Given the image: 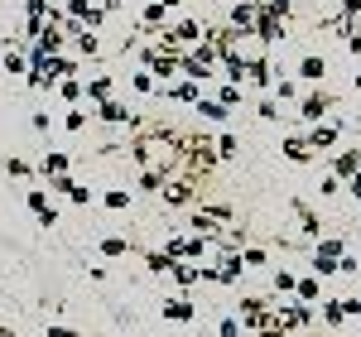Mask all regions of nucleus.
<instances>
[{
	"instance_id": "nucleus-48",
	"label": "nucleus",
	"mask_w": 361,
	"mask_h": 337,
	"mask_svg": "<svg viewBox=\"0 0 361 337\" xmlns=\"http://www.w3.org/2000/svg\"><path fill=\"white\" fill-rule=\"evenodd\" d=\"M49 337H82V333H73V328H63V323H49Z\"/></svg>"
},
{
	"instance_id": "nucleus-27",
	"label": "nucleus",
	"mask_w": 361,
	"mask_h": 337,
	"mask_svg": "<svg viewBox=\"0 0 361 337\" xmlns=\"http://www.w3.org/2000/svg\"><path fill=\"white\" fill-rule=\"evenodd\" d=\"M323 323H328V328H342V323H347V313H342V299H328V304H323Z\"/></svg>"
},
{
	"instance_id": "nucleus-17",
	"label": "nucleus",
	"mask_w": 361,
	"mask_h": 337,
	"mask_svg": "<svg viewBox=\"0 0 361 337\" xmlns=\"http://www.w3.org/2000/svg\"><path fill=\"white\" fill-rule=\"evenodd\" d=\"M255 15H260V5H231V29H246L250 34V25H255Z\"/></svg>"
},
{
	"instance_id": "nucleus-14",
	"label": "nucleus",
	"mask_w": 361,
	"mask_h": 337,
	"mask_svg": "<svg viewBox=\"0 0 361 337\" xmlns=\"http://www.w3.org/2000/svg\"><path fill=\"white\" fill-rule=\"evenodd\" d=\"M164 97H173V102H183V106H193L197 97H202V87H197V82H188V78H183V82L164 87Z\"/></svg>"
},
{
	"instance_id": "nucleus-29",
	"label": "nucleus",
	"mask_w": 361,
	"mask_h": 337,
	"mask_svg": "<svg viewBox=\"0 0 361 337\" xmlns=\"http://www.w3.org/2000/svg\"><path fill=\"white\" fill-rule=\"evenodd\" d=\"M87 97L92 102H111V78H92L87 82Z\"/></svg>"
},
{
	"instance_id": "nucleus-49",
	"label": "nucleus",
	"mask_w": 361,
	"mask_h": 337,
	"mask_svg": "<svg viewBox=\"0 0 361 337\" xmlns=\"http://www.w3.org/2000/svg\"><path fill=\"white\" fill-rule=\"evenodd\" d=\"M347 188H352V193H357V202H361V168L352 173V178H347Z\"/></svg>"
},
{
	"instance_id": "nucleus-40",
	"label": "nucleus",
	"mask_w": 361,
	"mask_h": 337,
	"mask_svg": "<svg viewBox=\"0 0 361 337\" xmlns=\"http://www.w3.org/2000/svg\"><path fill=\"white\" fill-rule=\"evenodd\" d=\"M130 87H135V92H154V78H149V73H135Z\"/></svg>"
},
{
	"instance_id": "nucleus-30",
	"label": "nucleus",
	"mask_w": 361,
	"mask_h": 337,
	"mask_svg": "<svg viewBox=\"0 0 361 337\" xmlns=\"http://www.w3.org/2000/svg\"><path fill=\"white\" fill-rule=\"evenodd\" d=\"M102 202H106L111 212H126V207H130V193H126V188H111V193L102 197Z\"/></svg>"
},
{
	"instance_id": "nucleus-41",
	"label": "nucleus",
	"mask_w": 361,
	"mask_h": 337,
	"mask_svg": "<svg viewBox=\"0 0 361 337\" xmlns=\"http://www.w3.org/2000/svg\"><path fill=\"white\" fill-rule=\"evenodd\" d=\"M68 197H73L78 207H87V202H92V188H78V183H73V188H68Z\"/></svg>"
},
{
	"instance_id": "nucleus-52",
	"label": "nucleus",
	"mask_w": 361,
	"mask_h": 337,
	"mask_svg": "<svg viewBox=\"0 0 361 337\" xmlns=\"http://www.w3.org/2000/svg\"><path fill=\"white\" fill-rule=\"evenodd\" d=\"M289 337H308V333H289Z\"/></svg>"
},
{
	"instance_id": "nucleus-44",
	"label": "nucleus",
	"mask_w": 361,
	"mask_h": 337,
	"mask_svg": "<svg viewBox=\"0 0 361 337\" xmlns=\"http://www.w3.org/2000/svg\"><path fill=\"white\" fill-rule=\"evenodd\" d=\"M318 193H342V178H333V173H328V178L318 183Z\"/></svg>"
},
{
	"instance_id": "nucleus-18",
	"label": "nucleus",
	"mask_w": 361,
	"mask_h": 337,
	"mask_svg": "<svg viewBox=\"0 0 361 337\" xmlns=\"http://www.w3.org/2000/svg\"><path fill=\"white\" fill-rule=\"evenodd\" d=\"M323 73H328V63H323V58H318V54L299 58V78H304V82H318Z\"/></svg>"
},
{
	"instance_id": "nucleus-25",
	"label": "nucleus",
	"mask_w": 361,
	"mask_h": 337,
	"mask_svg": "<svg viewBox=\"0 0 361 337\" xmlns=\"http://www.w3.org/2000/svg\"><path fill=\"white\" fill-rule=\"evenodd\" d=\"M212 149H217V159H236V154H241V140L226 130V135H217V145H212Z\"/></svg>"
},
{
	"instance_id": "nucleus-19",
	"label": "nucleus",
	"mask_w": 361,
	"mask_h": 337,
	"mask_svg": "<svg viewBox=\"0 0 361 337\" xmlns=\"http://www.w3.org/2000/svg\"><path fill=\"white\" fill-rule=\"evenodd\" d=\"M246 78L255 87H270V58H246Z\"/></svg>"
},
{
	"instance_id": "nucleus-8",
	"label": "nucleus",
	"mask_w": 361,
	"mask_h": 337,
	"mask_svg": "<svg viewBox=\"0 0 361 337\" xmlns=\"http://www.w3.org/2000/svg\"><path fill=\"white\" fill-rule=\"evenodd\" d=\"M328 111H333V97H328V92H313V97H304V102H299V116H304L308 125H318Z\"/></svg>"
},
{
	"instance_id": "nucleus-10",
	"label": "nucleus",
	"mask_w": 361,
	"mask_h": 337,
	"mask_svg": "<svg viewBox=\"0 0 361 337\" xmlns=\"http://www.w3.org/2000/svg\"><path fill=\"white\" fill-rule=\"evenodd\" d=\"M279 154H284L289 164H313V149L304 145V135H284V145H279Z\"/></svg>"
},
{
	"instance_id": "nucleus-32",
	"label": "nucleus",
	"mask_w": 361,
	"mask_h": 337,
	"mask_svg": "<svg viewBox=\"0 0 361 337\" xmlns=\"http://www.w3.org/2000/svg\"><path fill=\"white\" fill-rule=\"evenodd\" d=\"M140 188H145V193H159V188H164V173L145 168V173H140Z\"/></svg>"
},
{
	"instance_id": "nucleus-34",
	"label": "nucleus",
	"mask_w": 361,
	"mask_h": 337,
	"mask_svg": "<svg viewBox=\"0 0 361 337\" xmlns=\"http://www.w3.org/2000/svg\"><path fill=\"white\" fill-rule=\"evenodd\" d=\"M78 49H82L87 58H97V54H102V44H97V34H87V29L78 34Z\"/></svg>"
},
{
	"instance_id": "nucleus-7",
	"label": "nucleus",
	"mask_w": 361,
	"mask_h": 337,
	"mask_svg": "<svg viewBox=\"0 0 361 337\" xmlns=\"http://www.w3.org/2000/svg\"><path fill=\"white\" fill-rule=\"evenodd\" d=\"M25 202H29V212L39 217V226H58V212H54V202H49V193H44V188H29Z\"/></svg>"
},
{
	"instance_id": "nucleus-4",
	"label": "nucleus",
	"mask_w": 361,
	"mask_h": 337,
	"mask_svg": "<svg viewBox=\"0 0 361 337\" xmlns=\"http://www.w3.org/2000/svg\"><path fill=\"white\" fill-rule=\"evenodd\" d=\"M193 44H202V25L197 20H178L164 34V49H193Z\"/></svg>"
},
{
	"instance_id": "nucleus-42",
	"label": "nucleus",
	"mask_w": 361,
	"mask_h": 337,
	"mask_svg": "<svg viewBox=\"0 0 361 337\" xmlns=\"http://www.w3.org/2000/svg\"><path fill=\"white\" fill-rule=\"evenodd\" d=\"M337 275H357V255H342L337 260Z\"/></svg>"
},
{
	"instance_id": "nucleus-2",
	"label": "nucleus",
	"mask_w": 361,
	"mask_h": 337,
	"mask_svg": "<svg viewBox=\"0 0 361 337\" xmlns=\"http://www.w3.org/2000/svg\"><path fill=\"white\" fill-rule=\"evenodd\" d=\"M178 49H145V73L149 78H173L178 73Z\"/></svg>"
},
{
	"instance_id": "nucleus-15",
	"label": "nucleus",
	"mask_w": 361,
	"mask_h": 337,
	"mask_svg": "<svg viewBox=\"0 0 361 337\" xmlns=\"http://www.w3.org/2000/svg\"><path fill=\"white\" fill-rule=\"evenodd\" d=\"M39 173H44V178H58V173H68V154H63V149H49V154L39 159Z\"/></svg>"
},
{
	"instance_id": "nucleus-9",
	"label": "nucleus",
	"mask_w": 361,
	"mask_h": 337,
	"mask_svg": "<svg viewBox=\"0 0 361 337\" xmlns=\"http://www.w3.org/2000/svg\"><path fill=\"white\" fill-rule=\"evenodd\" d=\"M250 34H255L260 44H279V39H284V29H279V15L260 10V15H255V25H250Z\"/></svg>"
},
{
	"instance_id": "nucleus-43",
	"label": "nucleus",
	"mask_w": 361,
	"mask_h": 337,
	"mask_svg": "<svg viewBox=\"0 0 361 337\" xmlns=\"http://www.w3.org/2000/svg\"><path fill=\"white\" fill-rule=\"evenodd\" d=\"M217 333H222V337H241V323H236V318H222V328H217Z\"/></svg>"
},
{
	"instance_id": "nucleus-36",
	"label": "nucleus",
	"mask_w": 361,
	"mask_h": 337,
	"mask_svg": "<svg viewBox=\"0 0 361 337\" xmlns=\"http://www.w3.org/2000/svg\"><path fill=\"white\" fill-rule=\"evenodd\" d=\"M265 260H270V255L260 251V246H246V251H241V265H246V270L250 265H265Z\"/></svg>"
},
{
	"instance_id": "nucleus-12",
	"label": "nucleus",
	"mask_w": 361,
	"mask_h": 337,
	"mask_svg": "<svg viewBox=\"0 0 361 337\" xmlns=\"http://www.w3.org/2000/svg\"><path fill=\"white\" fill-rule=\"evenodd\" d=\"M97 116H102L106 125H140V121H135L130 111H126L121 102H102V106H97Z\"/></svg>"
},
{
	"instance_id": "nucleus-46",
	"label": "nucleus",
	"mask_w": 361,
	"mask_h": 337,
	"mask_svg": "<svg viewBox=\"0 0 361 337\" xmlns=\"http://www.w3.org/2000/svg\"><path fill=\"white\" fill-rule=\"evenodd\" d=\"M260 121H279V106H275V102H260Z\"/></svg>"
},
{
	"instance_id": "nucleus-45",
	"label": "nucleus",
	"mask_w": 361,
	"mask_h": 337,
	"mask_svg": "<svg viewBox=\"0 0 361 337\" xmlns=\"http://www.w3.org/2000/svg\"><path fill=\"white\" fill-rule=\"evenodd\" d=\"M265 10H270V15H279V20H284V15H289V0H265Z\"/></svg>"
},
{
	"instance_id": "nucleus-24",
	"label": "nucleus",
	"mask_w": 361,
	"mask_h": 337,
	"mask_svg": "<svg viewBox=\"0 0 361 337\" xmlns=\"http://www.w3.org/2000/svg\"><path fill=\"white\" fill-rule=\"evenodd\" d=\"M193 111H202L207 121H226V116H231V111L222 106V102H212V97H197V102H193Z\"/></svg>"
},
{
	"instance_id": "nucleus-51",
	"label": "nucleus",
	"mask_w": 361,
	"mask_h": 337,
	"mask_svg": "<svg viewBox=\"0 0 361 337\" xmlns=\"http://www.w3.org/2000/svg\"><path fill=\"white\" fill-rule=\"evenodd\" d=\"M159 5H164V10H173V5H183V0H159Z\"/></svg>"
},
{
	"instance_id": "nucleus-5",
	"label": "nucleus",
	"mask_w": 361,
	"mask_h": 337,
	"mask_svg": "<svg viewBox=\"0 0 361 337\" xmlns=\"http://www.w3.org/2000/svg\"><path fill=\"white\" fill-rule=\"evenodd\" d=\"M164 202L169 207H193V197H197V188H193V178H164Z\"/></svg>"
},
{
	"instance_id": "nucleus-21",
	"label": "nucleus",
	"mask_w": 361,
	"mask_h": 337,
	"mask_svg": "<svg viewBox=\"0 0 361 337\" xmlns=\"http://www.w3.org/2000/svg\"><path fill=\"white\" fill-rule=\"evenodd\" d=\"M164 275H173V280L188 289V284H197V265H188V260H169V270H164Z\"/></svg>"
},
{
	"instance_id": "nucleus-3",
	"label": "nucleus",
	"mask_w": 361,
	"mask_h": 337,
	"mask_svg": "<svg viewBox=\"0 0 361 337\" xmlns=\"http://www.w3.org/2000/svg\"><path fill=\"white\" fill-rule=\"evenodd\" d=\"M275 318L284 333H304L308 323H313V309L308 304H275Z\"/></svg>"
},
{
	"instance_id": "nucleus-1",
	"label": "nucleus",
	"mask_w": 361,
	"mask_h": 337,
	"mask_svg": "<svg viewBox=\"0 0 361 337\" xmlns=\"http://www.w3.org/2000/svg\"><path fill=\"white\" fill-rule=\"evenodd\" d=\"M217 164V149L207 135H183V168L188 173H207V168Z\"/></svg>"
},
{
	"instance_id": "nucleus-22",
	"label": "nucleus",
	"mask_w": 361,
	"mask_h": 337,
	"mask_svg": "<svg viewBox=\"0 0 361 337\" xmlns=\"http://www.w3.org/2000/svg\"><path fill=\"white\" fill-rule=\"evenodd\" d=\"M318 255H323V260H342V255H347V241H342V236H318Z\"/></svg>"
},
{
	"instance_id": "nucleus-53",
	"label": "nucleus",
	"mask_w": 361,
	"mask_h": 337,
	"mask_svg": "<svg viewBox=\"0 0 361 337\" xmlns=\"http://www.w3.org/2000/svg\"><path fill=\"white\" fill-rule=\"evenodd\" d=\"M44 5H54V0H44Z\"/></svg>"
},
{
	"instance_id": "nucleus-23",
	"label": "nucleus",
	"mask_w": 361,
	"mask_h": 337,
	"mask_svg": "<svg viewBox=\"0 0 361 337\" xmlns=\"http://www.w3.org/2000/svg\"><path fill=\"white\" fill-rule=\"evenodd\" d=\"M294 217L304 222V231H308V236H318V226H323V222H318V212H313L308 202H299V197H294Z\"/></svg>"
},
{
	"instance_id": "nucleus-38",
	"label": "nucleus",
	"mask_w": 361,
	"mask_h": 337,
	"mask_svg": "<svg viewBox=\"0 0 361 337\" xmlns=\"http://www.w3.org/2000/svg\"><path fill=\"white\" fill-rule=\"evenodd\" d=\"M275 294H294V275L289 270H275Z\"/></svg>"
},
{
	"instance_id": "nucleus-13",
	"label": "nucleus",
	"mask_w": 361,
	"mask_h": 337,
	"mask_svg": "<svg viewBox=\"0 0 361 337\" xmlns=\"http://www.w3.org/2000/svg\"><path fill=\"white\" fill-rule=\"evenodd\" d=\"M241 270H246V265H241V251H226L222 265H217V284H236V280H241Z\"/></svg>"
},
{
	"instance_id": "nucleus-47",
	"label": "nucleus",
	"mask_w": 361,
	"mask_h": 337,
	"mask_svg": "<svg viewBox=\"0 0 361 337\" xmlns=\"http://www.w3.org/2000/svg\"><path fill=\"white\" fill-rule=\"evenodd\" d=\"M342 313L347 318H361V299H342Z\"/></svg>"
},
{
	"instance_id": "nucleus-37",
	"label": "nucleus",
	"mask_w": 361,
	"mask_h": 337,
	"mask_svg": "<svg viewBox=\"0 0 361 337\" xmlns=\"http://www.w3.org/2000/svg\"><path fill=\"white\" fill-rule=\"evenodd\" d=\"M5 173H15V178H29V164L20 159V154H10V159H5Z\"/></svg>"
},
{
	"instance_id": "nucleus-50",
	"label": "nucleus",
	"mask_w": 361,
	"mask_h": 337,
	"mask_svg": "<svg viewBox=\"0 0 361 337\" xmlns=\"http://www.w3.org/2000/svg\"><path fill=\"white\" fill-rule=\"evenodd\" d=\"M347 49H352V54H361V34H347Z\"/></svg>"
},
{
	"instance_id": "nucleus-6",
	"label": "nucleus",
	"mask_w": 361,
	"mask_h": 337,
	"mask_svg": "<svg viewBox=\"0 0 361 337\" xmlns=\"http://www.w3.org/2000/svg\"><path fill=\"white\" fill-rule=\"evenodd\" d=\"M337 135H342V130H337V121H318V125H308L304 145H308V149H318V154H323V149H333V145H337Z\"/></svg>"
},
{
	"instance_id": "nucleus-31",
	"label": "nucleus",
	"mask_w": 361,
	"mask_h": 337,
	"mask_svg": "<svg viewBox=\"0 0 361 337\" xmlns=\"http://www.w3.org/2000/svg\"><path fill=\"white\" fill-rule=\"evenodd\" d=\"M58 97H63V102H78V97H82V82H78V78H63V82H58Z\"/></svg>"
},
{
	"instance_id": "nucleus-16",
	"label": "nucleus",
	"mask_w": 361,
	"mask_h": 337,
	"mask_svg": "<svg viewBox=\"0 0 361 337\" xmlns=\"http://www.w3.org/2000/svg\"><path fill=\"white\" fill-rule=\"evenodd\" d=\"M357 168H361V154L357 149H342V154L333 159V178H352Z\"/></svg>"
},
{
	"instance_id": "nucleus-11",
	"label": "nucleus",
	"mask_w": 361,
	"mask_h": 337,
	"mask_svg": "<svg viewBox=\"0 0 361 337\" xmlns=\"http://www.w3.org/2000/svg\"><path fill=\"white\" fill-rule=\"evenodd\" d=\"M164 318H173V323H193L197 309L183 299V294H173V299H164Z\"/></svg>"
},
{
	"instance_id": "nucleus-28",
	"label": "nucleus",
	"mask_w": 361,
	"mask_h": 337,
	"mask_svg": "<svg viewBox=\"0 0 361 337\" xmlns=\"http://www.w3.org/2000/svg\"><path fill=\"white\" fill-rule=\"evenodd\" d=\"M294 294H299V304L318 299V275H304V280H294Z\"/></svg>"
},
{
	"instance_id": "nucleus-39",
	"label": "nucleus",
	"mask_w": 361,
	"mask_h": 337,
	"mask_svg": "<svg viewBox=\"0 0 361 337\" xmlns=\"http://www.w3.org/2000/svg\"><path fill=\"white\" fill-rule=\"evenodd\" d=\"M63 125H68V130L78 135V130H82V125H87V116H82V111H68V116H63Z\"/></svg>"
},
{
	"instance_id": "nucleus-20",
	"label": "nucleus",
	"mask_w": 361,
	"mask_h": 337,
	"mask_svg": "<svg viewBox=\"0 0 361 337\" xmlns=\"http://www.w3.org/2000/svg\"><path fill=\"white\" fill-rule=\"evenodd\" d=\"M222 63H226V82L241 87V78H246V54H222Z\"/></svg>"
},
{
	"instance_id": "nucleus-35",
	"label": "nucleus",
	"mask_w": 361,
	"mask_h": 337,
	"mask_svg": "<svg viewBox=\"0 0 361 337\" xmlns=\"http://www.w3.org/2000/svg\"><path fill=\"white\" fill-rule=\"evenodd\" d=\"M145 25H149V29L164 25V5H159V0H149V5H145Z\"/></svg>"
},
{
	"instance_id": "nucleus-33",
	"label": "nucleus",
	"mask_w": 361,
	"mask_h": 337,
	"mask_svg": "<svg viewBox=\"0 0 361 337\" xmlns=\"http://www.w3.org/2000/svg\"><path fill=\"white\" fill-rule=\"evenodd\" d=\"M212 102H222L226 111H231V106H236V102H241V87H231V82H226L222 92H217V97H212Z\"/></svg>"
},
{
	"instance_id": "nucleus-26",
	"label": "nucleus",
	"mask_w": 361,
	"mask_h": 337,
	"mask_svg": "<svg viewBox=\"0 0 361 337\" xmlns=\"http://www.w3.org/2000/svg\"><path fill=\"white\" fill-rule=\"evenodd\" d=\"M102 255H106V260H121V255H130V241H126V236H106V241H102Z\"/></svg>"
}]
</instances>
